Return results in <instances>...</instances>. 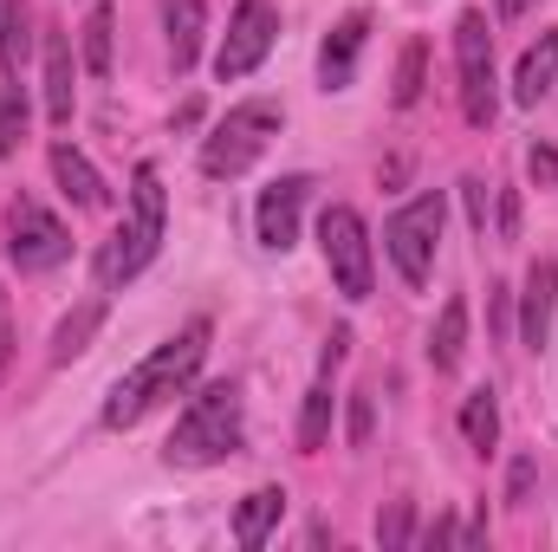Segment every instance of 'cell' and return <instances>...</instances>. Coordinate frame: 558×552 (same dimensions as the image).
Listing matches in <instances>:
<instances>
[{
  "label": "cell",
  "instance_id": "obj_18",
  "mask_svg": "<svg viewBox=\"0 0 558 552\" xmlns=\"http://www.w3.org/2000/svg\"><path fill=\"white\" fill-rule=\"evenodd\" d=\"M279 514H286V488H254V494L241 501V514H234V540L247 552L267 547V533L279 527Z\"/></svg>",
  "mask_w": 558,
  "mask_h": 552
},
{
  "label": "cell",
  "instance_id": "obj_2",
  "mask_svg": "<svg viewBox=\"0 0 558 552\" xmlns=\"http://www.w3.org/2000/svg\"><path fill=\"white\" fill-rule=\"evenodd\" d=\"M234 448H241V391H234V384H208V391L189 397V410L175 416L162 455H169L175 468H215V461H228Z\"/></svg>",
  "mask_w": 558,
  "mask_h": 552
},
{
  "label": "cell",
  "instance_id": "obj_8",
  "mask_svg": "<svg viewBox=\"0 0 558 552\" xmlns=\"http://www.w3.org/2000/svg\"><path fill=\"white\" fill-rule=\"evenodd\" d=\"M318 248H325V267H331V286L344 299H371V235H364V215L357 208H325L318 215Z\"/></svg>",
  "mask_w": 558,
  "mask_h": 552
},
{
  "label": "cell",
  "instance_id": "obj_20",
  "mask_svg": "<svg viewBox=\"0 0 558 552\" xmlns=\"http://www.w3.org/2000/svg\"><path fill=\"white\" fill-rule=\"evenodd\" d=\"M331 404H338V397H331V377H318V384L305 391V410H299V448H305V455L325 448V435H331Z\"/></svg>",
  "mask_w": 558,
  "mask_h": 552
},
{
  "label": "cell",
  "instance_id": "obj_21",
  "mask_svg": "<svg viewBox=\"0 0 558 552\" xmlns=\"http://www.w3.org/2000/svg\"><path fill=\"white\" fill-rule=\"evenodd\" d=\"M461 435H468V448H494L500 442V404H494V391H468V404H461Z\"/></svg>",
  "mask_w": 558,
  "mask_h": 552
},
{
  "label": "cell",
  "instance_id": "obj_10",
  "mask_svg": "<svg viewBox=\"0 0 558 552\" xmlns=\"http://www.w3.org/2000/svg\"><path fill=\"white\" fill-rule=\"evenodd\" d=\"M305 195H312V182H305V176H279V182L260 189V202H254V228H260V248H267V254H286V248L299 241Z\"/></svg>",
  "mask_w": 558,
  "mask_h": 552
},
{
  "label": "cell",
  "instance_id": "obj_26",
  "mask_svg": "<svg viewBox=\"0 0 558 552\" xmlns=\"http://www.w3.org/2000/svg\"><path fill=\"white\" fill-rule=\"evenodd\" d=\"M410 533H416V514H410V501H397L390 514H377V540H384V552L410 547Z\"/></svg>",
  "mask_w": 558,
  "mask_h": 552
},
{
  "label": "cell",
  "instance_id": "obj_5",
  "mask_svg": "<svg viewBox=\"0 0 558 552\" xmlns=\"http://www.w3.org/2000/svg\"><path fill=\"white\" fill-rule=\"evenodd\" d=\"M441 189H428L416 202H403L397 215H390V228H384V254L397 261V274L403 286H422L428 267H435V241H441Z\"/></svg>",
  "mask_w": 558,
  "mask_h": 552
},
{
  "label": "cell",
  "instance_id": "obj_14",
  "mask_svg": "<svg viewBox=\"0 0 558 552\" xmlns=\"http://www.w3.org/2000/svg\"><path fill=\"white\" fill-rule=\"evenodd\" d=\"M162 33H169V65L189 72L202 52V33H208V7L202 0H162Z\"/></svg>",
  "mask_w": 558,
  "mask_h": 552
},
{
  "label": "cell",
  "instance_id": "obj_16",
  "mask_svg": "<svg viewBox=\"0 0 558 552\" xmlns=\"http://www.w3.org/2000/svg\"><path fill=\"white\" fill-rule=\"evenodd\" d=\"M72 105H78V85H72V39H65V33H46V118H52V124H72Z\"/></svg>",
  "mask_w": 558,
  "mask_h": 552
},
{
  "label": "cell",
  "instance_id": "obj_25",
  "mask_svg": "<svg viewBox=\"0 0 558 552\" xmlns=\"http://www.w3.org/2000/svg\"><path fill=\"white\" fill-rule=\"evenodd\" d=\"M26 143V92H0V156H13Z\"/></svg>",
  "mask_w": 558,
  "mask_h": 552
},
{
  "label": "cell",
  "instance_id": "obj_9",
  "mask_svg": "<svg viewBox=\"0 0 558 552\" xmlns=\"http://www.w3.org/2000/svg\"><path fill=\"white\" fill-rule=\"evenodd\" d=\"M274 39H279V7L274 0H241L234 20H228V33H221V46H215V79L234 85V79L260 72V59L274 52Z\"/></svg>",
  "mask_w": 558,
  "mask_h": 552
},
{
  "label": "cell",
  "instance_id": "obj_30",
  "mask_svg": "<svg viewBox=\"0 0 558 552\" xmlns=\"http://www.w3.org/2000/svg\"><path fill=\"white\" fill-rule=\"evenodd\" d=\"M428 540H454V547H474V540H487V527H468V520H435V527H428Z\"/></svg>",
  "mask_w": 558,
  "mask_h": 552
},
{
  "label": "cell",
  "instance_id": "obj_3",
  "mask_svg": "<svg viewBox=\"0 0 558 552\" xmlns=\"http://www.w3.org/2000/svg\"><path fill=\"white\" fill-rule=\"evenodd\" d=\"M156 248H162V176H156V163H137V176H131V221L98 248V286L105 292L131 286L156 261Z\"/></svg>",
  "mask_w": 558,
  "mask_h": 552
},
{
  "label": "cell",
  "instance_id": "obj_6",
  "mask_svg": "<svg viewBox=\"0 0 558 552\" xmlns=\"http://www.w3.org/2000/svg\"><path fill=\"white\" fill-rule=\"evenodd\" d=\"M72 254V235L52 208H39L33 195H13L7 202V261L20 274H52L59 261Z\"/></svg>",
  "mask_w": 558,
  "mask_h": 552
},
{
  "label": "cell",
  "instance_id": "obj_4",
  "mask_svg": "<svg viewBox=\"0 0 558 552\" xmlns=\"http://www.w3.org/2000/svg\"><path fill=\"white\" fill-rule=\"evenodd\" d=\"M274 137H279V105L247 98V105H234V111L202 137V169H208L215 182H228V176L254 169V163H260V149H267Z\"/></svg>",
  "mask_w": 558,
  "mask_h": 552
},
{
  "label": "cell",
  "instance_id": "obj_17",
  "mask_svg": "<svg viewBox=\"0 0 558 552\" xmlns=\"http://www.w3.org/2000/svg\"><path fill=\"white\" fill-rule=\"evenodd\" d=\"M461 358H468V299H448L435 312V332H428V364L461 371Z\"/></svg>",
  "mask_w": 558,
  "mask_h": 552
},
{
  "label": "cell",
  "instance_id": "obj_27",
  "mask_svg": "<svg viewBox=\"0 0 558 552\" xmlns=\"http://www.w3.org/2000/svg\"><path fill=\"white\" fill-rule=\"evenodd\" d=\"M533 475H539V461H533V455H520V461H513V475H507V501H513V507H526V501H533Z\"/></svg>",
  "mask_w": 558,
  "mask_h": 552
},
{
  "label": "cell",
  "instance_id": "obj_15",
  "mask_svg": "<svg viewBox=\"0 0 558 552\" xmlns=\"http://www.w3.org/2000/svg\"><path fill=\"white\" fill-rule=\"evenodd\" d=\"M553 85H558V26H553V33H539V39L520 52V72H513V98H520V105H539Z\"/></svg>",
  "mask_w": 558,
  "mask_h": 552
},
{
  "label": "cell",
  "instance_id": "obj_7",
  "mask_svg": "<svg viewBox=\"0 0 558 552\" xmlns=\"http://www.w3.org/2000/svg\"><path fill=\"white\" fill-rule=\"evenodd\" d=\"M454 72H461V118L474 131H487L500 98H494V33H487L481 13L454 20Z\"/></svg>",
  "mask_w": 558,
  "mask_h": 552
},
{
  "label": "cell",
  "instance_id": "obj_33",
  "mask_svg": "<svg viewBox=\"0 0 558 552\" xmlns=\"http://www.w3.org/2000/svg\"><path fill=\"white\" fill-rule=\"evenodd\" d=\"M533 7H539V0H500V13H507V20H526Z\"/></svg>",
  "mask_w": 558,
  "mask_h": 552
},
{
  "label": "cell",
  "instance_id": "obj_24",
  "mask_svg": "<svg viewBox=\"0 0 558 552\" xmlns=\"http://www.w3.org/2000/svg\"><path fill=\"white\" fill-rule=\"evenodd\" d=\"M422 72H428V46L410 39L403 59H397V85H390V105H397V111H410V105L422 98Z\"/></svg>",
  "mask_w": 558,
  "mask_h": 552
},
{
  "label": "cell",
  "instance_id": "obj_31",
  "mask_svg": "<svg viewBox=\"0 0 558 552\" xmlns=\"http://www.w3.org/2000/svg\"><path fill=\"white\" fill-rule=\"evenodd\" d=\"M364 442H371V391L351 397V448H364Z\"/></svg>",
  "mask_w": 558,
  "mask_h": 552
},
{
  "label": "cell",
  "instance_id": "obj_12",
  "mask_svg": "<svg viewBox=\"0 0 558 552\" xmlns=\"http://www.w3.org/2000/svg\"><path fill=\"white\" fill-rule=\"evenodd\" d=\"M553 312H558V261H533L526 267V292H520V338L533 351L553 338Z\"/></svg>",
  "mask_w": 558,
  "mask_h": 552
},
{
  "label": "cell",
  "instance_id": "obj_19",
  "mask_svg": "<svg viewBox=\"0 0 558 552\" xmlns=\"http://www.w3.org/2000/svg\"><path fill=\"white\" fill-rule=\"evenodd\" d=\"M98 325H105V299H85L78 312H65V319H59V332H52V364L85 358V351H92V338H98Z\"/></svg>",
  "mask_w": 558,
  "mask_h": 552
},
{
  "label": "cell",
  "instance_id": "obj_11",
  "mask_svg": "<svg viewBox=\"0 0 558 552\" xmlns=\"http://www.w3.org/2000/svg\"><path fill=\"white\" fill-rule=\"evenodd\" d=\"M364 39H371V13H364V7L344 13V20L325 33V46H318V85H325V92H344V85L357 79V52H364Z\"/></svg>",
  "mask_w": 558,
  "mask_h": 552
},
{
  "label": "cell",
  "instance_id": "obj_22",
  "mask_svg": "<svg viewBox=\"0 0 558 552\" xmlns=\"http://www.w3.org/2000/svg\"><path fill=\"white\" fill-rule=\"evenodd\" d=\"M78 46H85V72L105 79V72H111V7H92V13H85Z\"/></svg>",
  "mask_w": 558,
  "mask_h": 552
},
{
  "label": "cell",
  "instance_id": "obj_32",
  "mask_svg": "<svg viewBox=\"0 0 558 552\" xmlns=\"http://www.w3.org/2000/svg\"><path fill=\"white\" fill-rule=\"evenodd\" d=\"M494 235H500V241L520 235V195H513V189H500V221H494Z\"/></svg>",
  "mask_w": 558,
  "mask_h": 552
},
{
  "label": "cell",
  "instance_id": "obj_23",
  "mask_svg": "<svg viewBox=\"0 0 558 552\" xmlns=\"http://www.w3.org/2000/svg\"><path fill=\"white\" fill-rule=\"evenodd\" d=\"M26 65V0H0V72Z\"/></svg>",
  "mask_w": 558,
  "mask_h": 552
},
{
  "label": "cell",
  "instance_id": "obj_1",
  "mask_svg": "<svg viewBox=\"0 0 558 552\" xmlns=\"http://www.w3.org/2000/svg\"><path fill=\"white\" fill-rule=\"evenodd\" d=\"M202 358H208V319H195V325H182L175 338H162L143 364H131V371L111 384V397H105V429H131V422H143L149 410H162L175 391L195 384Z\"/></svg>",
  "mask_w": 558,
  "mask_h": 552
},
{
  "label": "cell",
  "instance_id": "obj_28",
  "mask_svg": "<svg viewBox=\"0 0 558 552\" xmlns=\"http://www.w3.org/2000/svg\"><path fill=\"white\" fill-rule=\"evenodd\" d=\"M526 169H533V182H539V189H553V182H558V149H553V143H533V149H526Z\"/></svg>",
  "mask_w": 558,
  "mask_h": 552
},
{
  "label": "cell",
  "instance_id": "obj_29",
  "mask_svg": "<svg viewBox=\"0 0 558 552\" xmlns=\"http://www.w3.org/2000/svg\"><path fill=\"white\" fill-rule=\"evenodd\" d=\"M461 202H468V221L487 235V182H481V176H468V182H461Z\"/></svg>",
  "mask_w": 558,
  "mask_h": 552
},
{
  "label": "cell",
  "instance_id": "obj_13",
  "mask_svg": "<svg viewBox=\"0 0 558 552\" xmlns=\"http://www.w3.org/2000/svg\"><path fill=\"white\" fill-rule=\"evenodd\" d=\"M52 176H59V189H65L72 208H105V202H111L105 176L92 169V156H85L78 143H52Z\"/></svg>",
  "mask_w": 558,
  "mask_h": 552
}]
</instances>
